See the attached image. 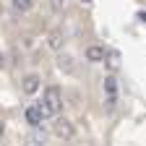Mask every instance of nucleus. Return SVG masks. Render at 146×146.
<instances>
[{"mask_svg":"<svg viewBox=\"0 0 146 146\" xmlns=\"http://www.w3.org/2000/svg\"><path fill=\"white\" fill-rule=\"evenodd\" d=\"M42 110H44V115H58L63 110V94L58 86H47L44 99H42Z\"/></svg>","mask_w":146,"mask_h":146,"instance_id":"1","label":"nucleus"},{"mask_svg":"<svg viewBox=\"0 0 146 146\" xmlns=\"http://www.w3.org/2000/svg\"><path fill=\"white\" fill-rule=\"evenodd\" d=\"M52 131H55V136L63 138V141H70L73 136H76V131H73V123H70V120H65V117H55Z\"/></svg>","mask_w":146,"mask_h":146,"instance_id":"2","label":"nucleus"},{"mask_svg":"<svg viewBox=\"0 0 146 146\" xmlns=\"http://www.w3.org/2000/svg\"><path fill=\"white\" fill-rule=\"evenodd\" d=\"M104 94H107V107H115V102H117V78L112 73L104 76Z\"/></svg>","mask_w":146,"mask_h":146,"instance_id":"3","label":"nucleus"},{"mask_svg":"<svg viewBox=\"0 0 146 146\" xmlns=\"http://www.w3.org/2000/svg\"><path fill=\"white\" fill-rule=\"evenodd\" d=\"M24 117H26V123H29L31 128H39V125H42V117H44V110H42V104H34V107H26Z\"/></svg>","mask_w":146,"mask_h":146,"instance_id":"4","label":"nucleus"},{"mask_svg":"<svg viewBox=\"0 0 146 146\" xmlns=\"http://www.w3.org/2000/svg\"><path fill=\"white\" fill-rule=\"evenodd\" d=\"M21 89H24V94H36V91H39V76H36V73L26 76L24 84H21Z\"/></svg>","mask_w":146,"mask_h":146,"instance_id":"5","label":"nucleus"},{"mask_svg":"<svg viewBox=\"0 0 146 146\" xmlns=\"http://www.w3.org/2000/svg\"><path fill=\"white\" fill-rule=\"evenodd\" d=\"M58 68L63 73H73V70H76V63H73L70 55H58Z\"/></svg>","mask_w":146,"mask_h":146,"instance_id":"6","label":"nucleus"},{"mask_svg":"<svg viewBox=\"0 0 146 146\" xmlns=\"http://www.w3.org/2000/svg\"><path fill=\"white\" fill-rule=\"evenodd\" d=\"M86 60H91V63H102V60H104V50L97 47V44L86 47Z\"/></svg>","mask_w":146,"mask_h":146,"instance_id":"7","label":"nucleus"},{"mask_svg":"<svg viewBox=\"0 0 146 146\" xmlns=\"http://www.w3.org/2000/svg\"><path fill=\"white\" fill-rule=\"evenodd\" d=\"M104 63H107L110 70L115 73V70L120 68V52H115V50H112V52H104Z\"/></svg>","mask_w":146,"mask_h":146,"instance_id":"8","label":"nucleus"},{"mask_svg":"<svg viewBox=\"0 0 146 146\" xmlns=\"http://www.w3.org/2000/svg\"><path fill=\"white\" fill-rule=\"evenodd\" d=\"M11 5H13V11H18V13H29L31 5H34V0H11Z\"/></svg>","mask_w":146,"mask_h":146,"instance_id":"9","label":"nucleus"},{"mask_svg":"<svg viewBox=\"0 0 146 146\" xmlns=\"http://www.w3.org/2000/svg\"><path fill=\"white\" fill-rule=\"evenodd\" d=\"M47 44H50L52 50H60V47H63V34H60V31H52L50 39H47Z\"/></svg>","mask_w":146,"mask_h":146,"instance_id":"10","label":"nucleus"},{"mask_svg":"<svg viewBox=\"0 0 146 146\" xmlns=\"http://www.w3.org/2000/svg\"><path fill=\"white\" fill-rule=\"evenodd\" d=\"M63 5H65V0H50V8L52 11H63Z\"/></svg>","mask_w":146,"mask_h":146,"instance_id":"11","label":"nucleus"},{"mask_svg":"<svg viewBox=\"0 0 146 146\" xmlns=\"http://www.w3.org/2000/svg\"><path fill=\"white\" fill-rule=\"evenodd\" d=\"M3 133H5V123L0 120V138H3Z\"/></svg>","mask_w":146,"mask_h":146,"instance_id":"12","label":"nucleus"},{"mask_svg":"<svg viewBox=\"0 0 146 146\" xmlns=\"http://www.w3.org/2000/svg\"><path fill=\"white\" fill-rule=\"evenodd\" d=\"M81 3H84V5H89V3H91V0H81Z\"/></svg>","mask_w":146,"mask_h":146,"instance_id":"13","label":"nucleus"},{"mask_svg":"<svg viewBox=\"0 0 146 146\" xmlns=\"http://www.w3.org/2000/svg\"><path fill=\"white\" fill-rule=\"evenodd\" d=\"M0 68H3V55H0Z\"/></svg>","mask_w":146,"mask_h":146,"instance_id":"14","label":"nucleus"}]
</instances>
